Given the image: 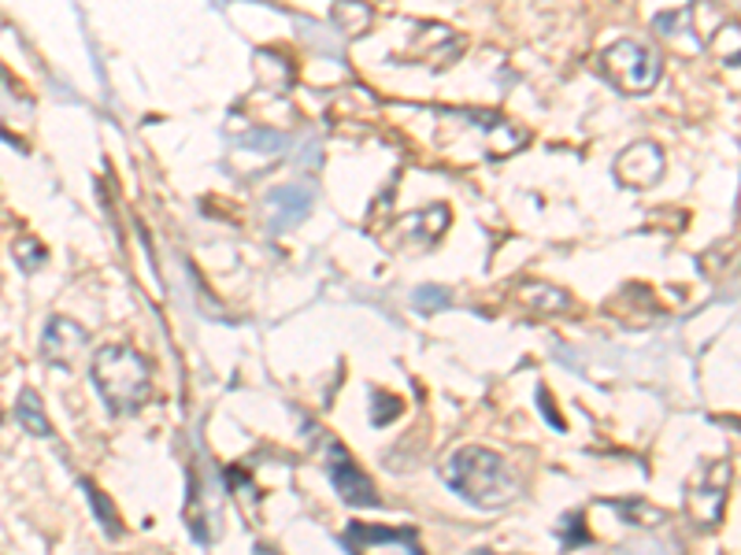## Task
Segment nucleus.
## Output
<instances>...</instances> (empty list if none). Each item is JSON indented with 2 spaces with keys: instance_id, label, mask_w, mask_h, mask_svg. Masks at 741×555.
Segmentation results:
<instances>
[{
  "instance_id": "1",
  "label": "nucleus",
  "mask_w": 741,
  "mask_h": 555,
  "mask_svg": "<svg viewBox=\"0 0 741 555\" xmlns=\"http://www.w3.org/2000/svg\"><path fill=\"white\" fill-rule=\"evenodd\" d=\"M442 478L456 496H464L474 507H508L519 496V478L511 474L508 459L497 456L490 448L468 444V448H456L442 462Z\"/></svg>"
},
{
  "instance_id": "2",
  "label": "nucleus",
  "mask_w": 741,
  "mask_h": 555,
  "mask_svg": "<svg viewBox=\"0 0 741 555\" xmlns=\"http://www.w3.org/2000/svg\"><path fill=\"white\" fill-rule=\"evenodd\" d=\"M89 378H94L100 400L108 404L112 415H134L137 407L149 400L152 393V367L131 345H104L94 351L89 363Z\"/></svg>"
},
{
  "instance_id": "3",
  "label": "nucleus",
  "mask_w": 741,
  "mask_h": 555,
  "mask_svg": "<svg viewBox=\"0 0 741 555\" xmlns=\"http://www.w3.org/2000/svg\"><path fill=\"white\" fill-rule=\"evenodd\" d=\"M601 67H605V78L616 89L649 92L656 82H660L664 60H660V52H656L653 45L630 41V37H623V41L608 45L605 55H601Z\"/></svg>"
},
{
  "instance_id": "4",
  "label": "nucleus",
  "mask_w": 741,
  "mask_h": 555,
  "mask_svg": "<svg viewBox=\"0 0 741 555\" xmlns=\"http://www.w3.org/2000/svg\"><path fill=\"white\" fill-rule=\"evenodd\" d=\"M727 493H730V462H708L697 478H693L690 493H686V507H690L693 522L701 526H719L723 507H727Z\"/></svg>"
},
{
  "instance_id": "5",
  "label": "nucleus",
  "mask_w": 741,
  "mask_h": 555,
  "mask_svg": "<svg viewBox=\"0 0 741 555\" xmlns=\"http://www.w3.org/2000/svg\"><path fill=\"white\" fill-rule=\"evenodd\" d=\"M89 348V333L82 322L75 319H63V314H52L45 322L41 333V359L57 370H71L82 359V351Z\"/></svg>"
},
{
  "instance_id": "6",
  "label": "nucleus",
  "mask_w": 741,
  "mask_h": 555,
  "mask_svg": "<svg viewBox=\"0 0 741 555\" xmlns=\"http://www.w3.org/2000/svg\"><path fill=\"white\" fill-rule=\"evenodd\" d=\"M326 474H331L337 496H342L345 504H353V507H374V504H379V493H374L371 478L363 474V470L353 462L349 452H345L342 444H334V441H326Z\"/></svg>"
},
{
  "instance_id": "7",
  "label": "nucleus",
  "mask_w": 741,
  "mask_h": 555,
  "mask_svg": "<svg viewBox=\"0 0 741 555\" xmlns=\"http://www.w3.org/2000/svg\"><path fill=\"white\" fill-rule=\"evenodd\" d=\"M464 52V37L449 30L442 23H423L416 26V37H411V49H405L408 63H427V67H449V63L460 60Z\"/></svg>"
},
{
  "instance_id": "8",
  "label": "nucleus",
  "mask_w": 741,
  "mask_h": 555,
  "mask_svg": "<svg viewBox=\"0 0 741 555\" xmlns=\"http://www.w3.org/2000/svg\"><path fill=\"white\" fill-rule=\"evenodd\" d=\"M664 178V148L656 141H638L616 156V182L627 189H649Z\"/></svg>"
},
{
  "instance_id": "9",
  "label": "nucleus",
  "mask_w": 741,
  "mask_h": 555,
  "mask_svg": "<svg viewBox=\"0 0 741 555\" xmlns=\"http://www.w3.org/2000/svg\"><path fill=\"white\" fill-rule=\"evenodd\" d=\"M268 208H271L274 226L289 230V226H297L300 219H308V211H312V193L300 189V185H286V189H274L271 193Z\"/></svg>"
},
{
  "instance_id": "10",
  "label": "nucleus",
  "mask_w": 741,
  "mask_h": 555,
  "mask_svg": "<svg viewBox=\"0 0 741 555\" xmlns=\"http://www.w3.org/2000/svg\"><path fill=\"white\" fill-rule=\"evenodd\" d=\"M445 230H449V208H445V203H430V208H423V211H411L408 222H405V234L423 240V245L437 240Z\"/></svg>"
},
{
  "instance_id": "11",
  "label": "nucleus",
  "mask_w": 741,
  "mask_h": 555,
  "mask_svg": "<svg viewBox=\"0 0 741 555\" xmlns=\"http://www.w3.org/2000/svg\"><path fill=\"white\" fill-rule=\"evenodd\" d=\"M15 422H20L26 433H34V437H52V422L34 388H23L20 400H15Z\"/></svg>"
},
{
  "instance_id": "12",
  "label": "nucleus",
  "mask_w": 741,
  "mask_h": 555,
  "mask_svg": "<svg viewBox=\"0 0 741 555\" xmlns=\"http://www.w3.org/2000/svg\"><path fill=\"white\" fill-rule=\"evenodd\" d=\"M371 8L363 4V0H337L334 8V26L342 30L345 37H360L371 30Z\"/></svg>"
},
{
  "instance_id": "13",
  "label": "nucleus",
  "mask_w": 741,
  "mask_h": 555,
  "mask_svg": "<svg viewBox=\"0 0 741 555\" xmlns=\"http://www.w3.org/2000/svg\"><path fill=\"white\" fill-rule=\"evenodd\" d=\"M519 296H523L527 308H534V311H567L571 308V296H567L564 289H556V285H545V282L523 285Z\"/></svg>"
},
{
  "instance_id": "14",
  "label": "nucleus",
  "mask_w": 741,
  "mask_h": 555,
  "mask_svg": "<svg viewBox=\"0 0 741 555\" xmlns=\"http://www.w3.org/2000/svg\"><path fill=\"white\" fill-rule=\"evenodd\" d=\"M12 259H15V267H20L23 274H34V271H41V267H45V259H49V252H45L41 240L20 237V240L12 245Z\"/></svg>"
},
{
  "instance_id": "15",
  "label": "nucleus",
  "mask_w": 741,
  "mask_h": 555,
  "mask_svg": "<svg viewBox=\"0 0 741 555\" xmlns=\"http://www.w3.org/2000/svg\"><path fill=\"white\" fill-rule=\"evenodd\" d=\"M449 289H442V285H419L416 293H411V304H416L419 311H442L449 308Z\"/></svg>"
},
{
  "instance_id": "16",
  "label": "nucleus",
  "mask_w": 741,
  "mask_h": 555,
  "mask_svg": "<svg viewBox=\"0 0 741 555\" xmlns=\"http://www.w3.org/2000/svg\"><path fill=\"white\" fill-rule=\"evenodd\" d=\"M82 489H86V496L94 499L100 526H104V530L112 533V536H119V518H115V511H112V504H108V499H100V493L94 489V481H82Z\"/></svg>"
},
{
  "instance_id": "17",
  "label": "nucleus",
  "mask_w": 741,
  "mask_h": 555,
  "mask_svg": "<svg viewBox=\"0 0 741 555\" xmlns=\"http://www.w3.org/2000/svg\"><path fill=\"white\" fill-rule=\"evenodd\" d=\"M371 404H374V425H386L393 415H400V400H393L390 393H371Z\"/></svg>"
},
{
  "instance_id": "18",
  "label": "nucleus",
  "mask_w": 741,
  "mask_h": 555,
  "mask_svg": "<svg viewBox=\"0 0 741 555\" xmlns=\"http://www.w3.org/2000/svg\"><path fill=\"white\" fill-rule=\"evenodd\" d=\"M245 145H249V148H271V152H279L286 141H282L279 134H249V137H245Z\"/></svg>"
},
{
  "instance_id": "19",
  "label": "nucleus",
  "mask_w": 741,
  "mask_h": 555,
  "mask_svg": "<svg viewBox=\"0 0 741 555\" xmlns=\"http://www.w3.org/2000/svg\"><path fill=\"white\" fill-rule=\"evenodd\" d=\"M538 396H542V411H545V415L553 411V404H548V393H545V388H542ZM553 425H556V430H564V422H560V419H553Z\"/></svg>"
},
{
  "instance_id": "20",
  "label": "nucleus",
  "mask_w": 741,
  "mask_h": 555,
  "mask_svg": "<svg viewBox=\"0 0 741 555\" xmlns=\"http://www.w3.org/2000/svg\"><path fill=\"white\" fill-rule=\"evenodd\" d=\"M252 555H279V552H274L271 544H256V548H252Z\"/></svg>"
}]
</instances>
